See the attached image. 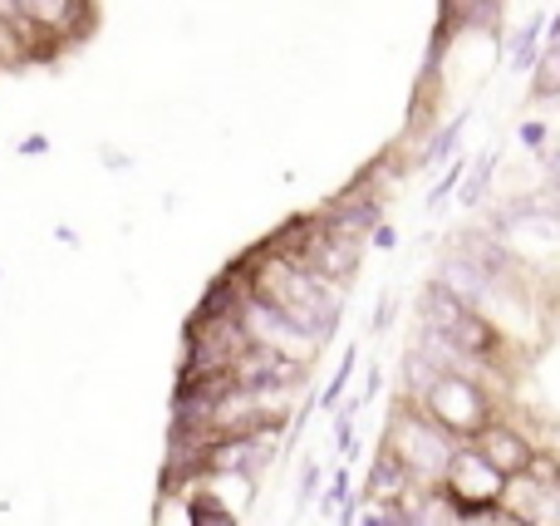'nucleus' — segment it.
Wrapping results in <instances>:
<instances>
[{"instance_id":"f257e3e1","label":"nucleus","mask_w":560,"mask_h":526,"mask_svg":"<svg viewBox=\"0 0 560 526\" xmlns=\"http://www.w3.org/2000/svg\"><path fill=\"white\" fill-rule=\"evenodd\" d=\"M236 271H242L246 291H252L256 301L276 305V311H285L290 320H300L305 330H315L319 344H329L339 335V315H345V291H339V285L319 281L315 271L295 266L290 256L271 252V246H256Z\"/></svg>"},{"instance_id":"f03ea898","label":"nucleus","mask_w":560,"mask_h":526,"mask_svg":"<svg viewBox=\"0 0 560 526\" xmlns=\"http://www.w3.org/2000/svg\"><path fill=\"white\" fill-rule=\"evenodd\" d=\"M418 325H428L433 335H443L463 360H472V364H482V370L512 379V340H506L482 311H472V305H463L457 295H447L438 281H428L423 295H418Z\"/></svg>"},{"instance_id":"7ed1b4c3","label":"nucleus","mask_w":560,"mask_h":526,"mask_svg":"<svg viewBox=\"0 0 560 526\" xmlns=\"http://www.w3.org/2000/svg\"><path fill=\"white\" fill-rule=\"evenodd\" d=\"M378 448L388 453V458L398 463V468L408 472V482L423 492H438V482H443L447 463H453V453L463 448V443L453 439V433H443L433 419H428L423 409H418L408 394H398L394 409H388V423H384V439H378Z\"/></svg>"},{"instance_id":"20e7f679","label":"nucleus","mask_w":560,"mask_h":526,"mask_svg":"<svg viewBox=\"0 0 560 526\" xmlns=\"http://www.w3.org/2000/svg\"><path fill=\"white\" fill-rule=\"evenodd\" d=\"M482 226L506 246V256H512L526 276L541 271V266H551L560 256V207L546 202L541 192L506 197L502 207L487 212Z\"/></svg>"},{"instance_id":"39448f33","label":"nucleus","mask_w":560,"mask_h":526,"mask_svg":"<svg viewBox=\"0 0 560 526\" xmlns=\"http://www.w3.org/2000/svg\"><path fill=\"white\" fill-rule=\"evenodd\" d=\"M413 404L443 433H453L457 443H477V433H482L487 423L502 413L506 399H502V389H492V384L482 379V374L443 370V374H433V384H428Z\"/></svg>"},{"instance_id":"423d86ee","label":"nucleus","mask_w":560,"mask_h":526,"mask_svg":"<svg viewBox=\"0 0 560 526\" xmlns=\"http://www.w3.org/2000/svg\"><path fill=\"white\" fill-rule=\"evenodd\" d=\"M438 502H443V512L453 517V526H472V522L492 517V512H502L506 478L472 443H463V448L453 453V463H447L443 482H438Z\"/></svg>"},{"instance_id":"0eeeda50","label":"nucleus","mask_w":560,"mask_h":526,"mask_svg":"<svg viewBox=\"0 0 560 526\" xmlns=\"http://www.w3.org/2000/svg\"><path fill=\"white\" fill-rule=\"evenodd\" d=\"M242 330H246V340L252 344H261V350H276V354H285V360H300V364H310L325 344H319V335L315 330H305L300 320H290L285 311H276V305H266V301H256L252 291H242Z\"/></svg>"},{"instance_id":"6e6552de","label":"nucleus","mask_w":560,"mask_h":526,"mask_svg":"<svg viewBox=\"0 0 560 526\" xmlns=\"http://www.w3.org/2000/svg\"><path fill=\"white\" fill-rule=\"evenodd\" d=\"M502 512H512V517L526 526H560V453L541 448L532 472L506 482Z\"/></svg>"},{"instance_id":"1a4fd4ad","label":"nucleus","mask_w":560,"mask_h":526,"mask_svg":"<svg viewBox=\"0 0 560 526\" xmlns=\"http://www.w3.org/2000/svg\"><path fill=\"white\" fill-rule=\"evenodd\" d=\"M472 448L482 453V458L492 463V468L502 472L506 482H512V478H522V472H532L536 453H541V439H536V429L516 423V413H506V409H502L482 433H477Z\"/></svg>"},{"instance_id":"9d476101","label":"nucleus","mask_w":560,"mask_h":526,"mask_svg":"<svg viewBox=\"0 0 560 526\" xmlns=\"http://www.w3.org/2000/svg\"><path fill=\"white\" fill-rule=\"evenodd\" d=\"M226 374H232L236 389H256V394H290V399H295V394L305 389V379H310V364L285 360V354L261 350V344H246L242 360H236Z\"/></svg>"},{"instance_id":"9b49d317","label":"nucleus","mask_w":560,"mask_h":526,"mask_svg":"<svg viewBox=\"0 0 560 526\" xmlns=\"http://www.w3.org/2000/svg\"><path fill=\"white\" fill-rule=\"evenodd\" d=\"M423 498H428V492L413 488V482H408V472L398 468L384 448H378L374 453V468H369L364 488H359V502H364V507H378V512H408V507H418Z\"/></svg>"},{"instance_id":"f8f14e48","label":"nucleus","mask_w":560,"mask_h":526,"mask_svg":"<svg viewBox=\"0 0 560 526\" xmlns=\"http://www.w3.org/2000/svg\"><path fill=\"white\" fill-rule=\"evenodd\" d=\"M502 30V0H443L438 5V49H453L457 35H497Z\"/></svg>"},{"instance_id":"ddd939ff","label":"nucleus","mask_w":560,"mask_h":526,"mask_svg":"<svg viewBox=\"0 0 560 526\" xmlns=\"http://www.w3.org/2000/svg\"><path fill=\"white\" fill-rule=\"evenodd\" d=\"M433 281L443 285L447 295H457L463 305H472V311H482V305H487V291H492V276H487L477 261H467L463 252H453V246H447L443 261L433 266Z\"/></svg>"},{"instance_id":"4468645a","label":"nucleus","mask_w":560,"mask_h":526,"mask_svg":"<svg viewBox=\"0 0 560 526\" xmlns=\"http://www.w3.org/2000/svg\"><path fill=\"white\" fill-rule=\"evenodd\" d=\"M536 84L532 98L536 104H551L560 98V15H546V49H541V65H536Z\"/></svg>"},{"instance_id":"2eb2a0df","label":"nucleus","mask_w":560,"mask_h":526,"mask_svg":"<svg viewBox=\"0 0 560 526\" xmlns=\"http://www.w3.org/2000/svg\"><path fill=\"white\" fill-rule=\"evenodd\" d=\"M467 124H472V108H463V114H457V118H447L443 128H433V133H428V143L418 148L413 167L453 163V157H457V143H463V133H467Z\"/></svg>"},{"instance_id":"dca6fc26","label":"nucleus","mask_w":560,"mask_h":526,"mask_svg":"<svg viewBox=\"0 0 560 526\" xmlns=\"http://www.w3.org/2000/svg\"><path fill=\"white\" fill-rule=\"evenodd\" d=\"M541 49H546V15H532L512 39H506V65H512L516 74H536Z\"/></svg>"},{"instance_id":"f3484780","label":"nucleus","mask_w":560,"mask_h":526,"mask_svg":"<svg viewBox=\"0 0 560 526\" xmlns=\"http://www.w3.org/2000/svg\"><path fill=\"white\" fill-rule=\"evenodd\" d=\"M497 173H502V163H497V153H482V157H477V167H467L463 187H457V202H463L467 212H477V207H487V197H492Z\"/></svg>"},{"instance_id":"a211bd4d","label":"nucleus","mask_w":560,"mask_h":526,"mask_svg":"<svg viewBox=\"0 0 560 526\" xmlns=\"http://www.w3.org/2000/svg\"><path fill=\"white\" fill-rule=\"evenodd\" d=\"M354 364H359V350H349L345 354V360H339V370L335 374H329V384H325V389H319V409H325V413H335L339 409V399H345V389H349V379H354Z\"/></svg>"},{"instance_id":"6ab92c4d","label":"nucleus","mask_w":560,"mask_h":526,"mask_svg":"<svg viewBox=\"0 0 560 526\" xmlns=\"http://www.w3.org/2000/svg\"><path fill=\"white\" fill-rule=\"evenodd\" d=\"M349 478H354L349 468H335L325 478V492H319V517H335V512L345 507L349 498H354V482H349Z\"/></svg>"},{"instance_id":"aec40b11","label":"nucleus","mask_w":560,"mask_h":526,"mask_svg":"<svg viewBox=\"0 0 560 526\" xmlns=\"http://www.w3.org/2000/svg\"><path fill=\"white\" fill-rule=\"evenodd\" d=\"M467 163H472V157H463V153H457V157H453V163H447L443 183H438V187H433V192H428V212H438V207H443V202H447V197H453V192H457V187H463V177H467Z\"/></svg>"},{"instance_id":"412c9836","label":"nucleus","mask_w":560,"mask_h":526,"mask_svg":"<svg viewBox=\"0 0 560 526\" xmlns=\"http://www.w3.org/2000/svg\"><path fill=\"white\" fill-rule=\"evenodd\" d=\"M325 478H329V472L319 468V458H305V468H300V492H295L300 507H310V502H315V492H325Z\"/></svg>"},{"instance_id":"4be33fe9","label":"nucleus","mask_w":560,"mask_h":526,"mask_svg":"<svg viewBox=\"0 0 560 526\" xmlns=\"http://www.w3.org/2000/svg\"><path fill=\"white\" fill-rule=\"evenodd\" d=\"M516 133H522V143H526V148H546V143H551V128H546L541 118H532V124H522V128H516Z\"/></svg>"},{"instance_id":"5701e85b","label":"nucleus","mask_w":560,"mask_h":526,"mask_svg":"<svg viewBox=\"0 0 560 526\" xmlns=\"http://www.w3.org/2000/svg\"><path fill=\"white\" fill-rule=\"evenodd\" d=\"M394 301H398L394 291H384V295H378V311H374V335H384L388 325H394Z\"/></svg>"},{"instance_id":"b1692460","label":"nucleus","mask_w":560,"mask_h":526,"mask_svg":"<svg viewBox=\"0 0 560 526\" xmlns=\"http://www.w3.org/2000/svg\"><path fill=\"white\" fill-rule=\"evenodd\" d=\"M378 389H384V370H378V364H374V370L364 374V389H359V404H369Z\"/></svg>"},{"instance_id":"393cba45","label":"nucleus","mask_w":560,"mask_h":526,"mask_svg":"<svg viewBox=\"0 0 560 526\" xmlns=\"http://www.w3.org/2000/svg\"><path fill=\"white\" fill-rule=\"evenodd\" d=\"M369 242H374L378 252H394V246H398V242H394V226H388V222H384V226H374V236H369Z\"/></svg>"},{"instance_id":"a878e982","label":"nucleus","mask_w":560,"mask_h":526,"mask_svg":"<svg viewBox=\"0 0 560 526\" xmlns=\"http://www.w3.org/2000/svg\"><path fill=\"white\" fill-rule=\"evenodd\" d=\"M20 153H25V157H35V153H49V138H45V133H30L25 143H20Z\"/></svg>"}]
</instances>
